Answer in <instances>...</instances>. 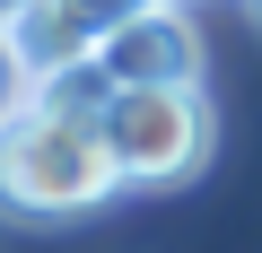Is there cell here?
Wrapping results in <instances>:
<instances>
[{
  "mask_svg": "<svg viewBox=\"0 0 262 253\" xmlns=\"http://www.w3.org/2000/svg\"><path fill=\"white\" fill-rule=\"evenodd\" d=\"M114 192H122V175H114V149H105L88 105L44 87L0 131V210H18V218H88Z\"/></svg>",
  "mask_w": 262,
  "mask_h": 253,
  "instance_id": "6da1fadb",
  "label": "cell"
},
{
  "mask_svg": "<svg viewBox=\"0 0 262 253\" xmlns=\"http://www.w3.org/2000/svg\"><path fill=\"white\" fill-rule=\"evenodd\" d=\"M96 131L114 149L122 192H175L219 149V105L201 87H114L96 105Z\"/></svg>",
  "mask_w": 262,
  "mask_h": 253,
  "instance_id": "7a4b0ae2",
  "label": "cell"
},
{
  "mask_svg": "<svg viewBox=\"0 0 262 253\" xmlns=\"http://www.w3.org/2000/svg\"><path fill=\"white\" fill-rule=\"evenodd\" d=\"M105 87H201V35L184 18V0H149L96 44Z\"/></svg>",
  "mask_w": 262,
  "mask_h": 253,
  "instance_id": "3957f363",
  "label": "cell"
},
{
  "mask_svg": "<svg viewBox=\"0 0 262 253\" xmlns=\"http://www.w3.org/2000/svg\"><path fill=\"white\" fill-rule=\"evenodd\" d=\"M9 44H18V61H27L35 87H61L70 70H96V44H105V35L70 9V0H18Z\"/></svg>",
  "mask_w": 262,
  "mask_h": 253,
  "instance_id": "277c9868",
  "label": "cell"
},
{
  "mask_svg": "<svg viewBox=\"0 0 262 253\" xmlns=\"http://www.w3.org/2000/svg\"><path fill=\"white\" fill-rule=\"evenodd\" d=\"M35 96H44V87L27 79V61H18V44H9V27H0V131H9V122H18V113H27Z\"/></svg>",
  "mask_w": 262,
  "mask_h": 253,
  "instance_id": "5b68a950",
  "label": "cell"
},
{
  "mask_svg": "<svg viewBox=\"0 0 262 253\" xmlns=\"http://www.w3.org/2000/svg\"><path fill=\"white\" fill-rule=\"evenodd\" d=\"M245 18H253V35H262V0H245Z\"/></svg>",
  "mask_w": 262,
  "mask_h": 253,
  "instance_id": "8992f818",
  "label": "cell"
},
{
  "mask_svg": "<svg viewBox=\"0 0 262 253\" xmlns=\"http://www.w3.org/2000/svg\"><path fill=\"white\" fill-rule=\"evenodd\" d=\"M9 18H18V0H0V27H9Z\"/></svg>",
  "mask_w": 262,
  "mask_h": 253,
  "instance_id": "52a82bcc",
  "label": "cell"
}]
</instances>
